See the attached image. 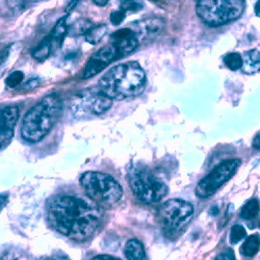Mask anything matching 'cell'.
I'll list each match as a JSON object with an SVG mask.
<instances>
[{"label":"cell","mask_w":260,"mask_h":260,"mask_svg":"<svg viewBox=\"0 0 260 260\" xmlns=\"http://www.w3.org/2000/svg\"><path fill=\"white\" fill-rule=\"evenodd\" d=\"M92 260H121V259L111 256V255H98V256H95L94 258H92Z\"/></svg>","instance_id":"30"},{"label":"cell","mask_w":260,"mask_h":260,"mask_svg":"<svg viewBox=\"0 0 260 260\" xmlns=\"http://www.w3.org/2000/svg\"><path fill=\"white\" fill-rule=\"evenodd\" d=\"M254 11H255V14H256V16L260 18V0H258V2L256 3V5H255V8H254Z\"/></svg>","instance_id":"34"},{"label":"cell","mask_w":260,"mask_h":260,"mask_svg":"<svg viewBox=\"0 0 260 260\" xmlns=\"http://www.w3.org/2000/svg\"><path fill=\"white\" fill-rule=\"evenodd\" d=\"M253 147L260 150V134H258L253 140Z\"/></svg>","instance_id":"32"},{"label":"cell","mask_w":260,"mask_h":260,"mask_svg":"<svg viewBox=\"0 0 260 260\" xmlns=\"http://www.w3.org/2000/svg\"><path fill=\"white\" fill-rule=\"evenodd\" d=\"M3 260H25V258H23L22 253L17 254L16 252H10L6 254L5 257L3 256Z\"/></svg>","instance_id":"27"},{"label":"cell","mask_w":260,"mask_h":260,"mask_svg":"<svg viewBox=\"0 0 260 260\" xmlns=\"http://www.w3.org/2000/svg\"><path fill=\"white\" fill-rule=\"evenodd\" d=\"M128 27L136 34L141 43L154 40L164 29V22L158 18H149L137 21Z\"/></svg>","instance_id":"11"},{"label":"cell","mask_w":260,"mask_h":260,"mask_svg":"<svg viewBox=\"0 0 260 260\" xmlns=\"http://www.w3.org/2000/svg\"><path fill=\"white\" fill-rule=\"evenodd\" d=\"M124 57L120 47L115 42L110 43L102 48H100L97 52H95L85 63L83 70V78H91L100 72H102L105 68H107L115 60Z\"/></svg>","instance_id":"9"},{"label":"cell","mask_w":260,"mask_h":260,"mask_svg":"<svg viewBox=\"0 0 260 260\" xmlns=\"http://www.w3.org/2000/svg\"><path fill=\"white\" fill-rule=\"evenodd\" d=\"M126 13L119 10V11H115L111 14V22L114 24V25H120L124 19L126 18Z\"/></svg>","instance_id":"24"},{"label":"cell","mask_w":260,"mask_h":260,"mask_svg":"<svg viewBox=\"0 0 260 260\" xmlns=\"http://www.w3.org/2000/svg\"><path fill=\"white\" fill-rule=\"evenodd\" d=\"M93 3L98 7H105L110 3V0H93Z\"/></svg>","instance_id":"33"},{"label":"cell","mask_w":260,"mask_h":260,"mask_svg":"<svg viewBox=\"0 0 260 260\" xmlns=\"http://www.w3.org/2000/svg\"><path fill=\"white\" fill-rule=\"evenodd\" d=\"M38 83H39V81L37 80V79H31L30 81H28V82H26L25 84H24V88H26L24 91H30V90H32L34 88H36V86L38 85Z\"/></svg>","instance_id":"29"},{"label":"cell","mask_w":260,"mask_h":260,"mask_svg":"<svg viewBox=\"0 0 260 260\" xmlns=\"http://www.w3.org/2000/svg\"><path fill=\"white\" fill-rule=\"evenodd\" d=\"M150 2H157V0H150Z\"/></svg>","instance_id":"35"},{"label":"cell","mask_w":260,"mask_h":260,"mask_svg":"<svg viewBox=\"0 0 260 260\" xmlns=\"http://www.w3.org/2000/svg\"><path fill=\"white\" fill-rule=\"evenodd\" d=\"M107 32V27L104 24H100L97 26H93L88 32L85 34V41L91 45H96L103 39V37Z\"/></svg>","instance_id":"18"},{"label":"cell","mask_w":260,"mask_h":260,"mask_svg":"<svg viewBox=\"0 0 260 260\" xmlns=\"http://www.w3.org/2000/svg\"><path fill=\"white\" fill-rule=\"evenodd\" d=\"M242 69L246 74L260 72V52L258 50L253 49L244 53Z\"/></svg>","instance_id":"13"},{"label":"cell","mask_w":260,"mask_h":260,"mask_svg":"<svg viewBox=\"0 0 260 260\" xmlns=\"http://www.w3.org/2000/svg\"><path fill=\"white\" fill-rule=\"evenodd\" d=\"M23 79H24V74H23V72H21V71H15V72L11 73V74L7 77V79H6V84H7L8 88H10V89H15V88H17L18 85L21 84V82L23 81Z\"/></svg>","instance_id":"23"},{"label":"cell","mask_w":260,"mask_h":260,"mask_svg":"<svg viewBox=\"0 0 260 260\" xmlns=\"http://www.w3.org/2000/svg\"><path fill=\"white\" fill-rule=\"evenodd\" d=\"M240 159H227L216 166L207 176L201 179L194 189L201 199L209 198L224 183L230 180L241 166Z\"/></svg>","instance_id":"8"},{"label":"cell","mask_w":260,"mask_h":260,"mask_svg":"<svg viewBox=\"0 0 260 260\" xmlns=\"http://www.w3.org/2000/svg\"><path fill=\"white\" fill-rule=\"evenodd\" d=\"M193 206L181 199H171L162 204L158 216L164 232L170 236L179 233L190 222Z\"/></svg>","instance_id":"7"},{"label":"cell","mask_w":260,"mask_h":260,"mask_svg":"<svg viewBox=\"0 0 260 260\" xmlns=\"http://www.w3.org/2000/svg\"><path fill=\"white\" fill-rule=\"evenodd\" d=\"M259 213V202L256 199L249 200L241 211V216L245 220H252Z\"/></svg>","instance_id":"19"},{"label":"cell","mask_w":260,"mask_h":260,"mask_svg":"<svg viewBox=\"0 0 260 260\" xmlns=\"http://www.w3.org/2000/svg\"><path fill=\"white\" fill-rule=\"evenodd\" d=\"M245 9V0H198L196 12L203 23L219 27L237 20Z\"/></svg>","instance_id":"4"},{"label":"cell","mask_w":260,"mask_h":260,"mask_svg":"<svg viewBox=\"0 0 260 260\" xmlns=\"http://www.w3.org/2000/svg\"><path fill=\"white\" fill-rule=\"evenodd\" d=\"M224 62L227 68L232 71H236L243 68V56L237 52H231L225 56Z\"/></svg>","instance_id":"20"},{"label":"cell","mask_w":260,"mask_h":260,"mask_svg":"<svg viewBox=\"0 0 260 260\" xmlns=\"http://www.w3.org/2000/svg\"><path fill=\"white\" fill-rule=\"evenodd\" d=\"M246 235H247V231L244 226L234 225L231 228V232H230V242L231 244L235 245L237 243H240L242 240H244Z\"/></svg>","instance_id":"22"},{"label":"cell","mask_w":260,"mask_h":260,"mask_svg":"<svg viewBox=\"0 0 260 260\" xmlns=\"http://www.w3.org/2000/svg\"><path fill=\"white\" fill-rule=\"evenodd\" d=\"M62 101L57 94H49L34 105L25 114L21 136L27 143H39L44 139L59 120Z\"/></svg>","instance_id":"3"},{"label":"cell","mask_w":260,"mask_h":260,"mask_svg":"<svg viewBox=\"0 0 260 260\" xmlns=\"http://www.w3.org/2000/svg\"><path fill=\"white\" fill-rule=\"evenodd\" d=\"M67 18H68V15L60 18L56 22L55 26L50 31V34L48 35L51 39L52 46L54 49L61 46L64 37H66L67 34L69 32V27L67 25Z\"/></svg>","instance_id":"12"},{"label":"cell","mask_w":260,"mask_h":260,"mask_svg":"<svg viewBox=\"0 0 260 260\" xmlns=\"http://www.w3.org/2000/svg\"><path fill=\"white\" fill-rule=\"evenodd\" d=\"M19 107L16 105L7 106L2 110L0 115V142L2 150L6 148L14 137V128L18 122Z\"/></svg>","instance_id":"10"},{"label":"cell","mask_w":260,"mask_h":260,"mask_svg":"<svg viewBox=\"0 0 260 260\" xmlns=\"http://www.w3.org/2000/svg\"><path fill=\"white\" fill-rule=\"evenodd\" d=\"M124 252L128 260H148L144 245L136 238L129 240L126 243Z\"/></svg>","instance_id":"14"},{"label":"cell","mask_w":260,"mask_h":260,"mask_svg":"<svg viewBox=\"0 0 260 260\" xmlns=\"http://www.w3.org/2000/svg\"><path fill=\"white\" fill-rule=\"evenodd\" d=\"M128 182L135 196L146 204L160 201L169 191L166 183L156 179L145 169H132L128 174Z\"/></svg>","instance_id":"6"},{"label":"cell","mask_w":260,"mask_h":260,"mask_svg":"<svg viewBox=\"0 0 260 260\" xmlns=\"http://www.w3.org/2000/svg\"><path fill=\"white\" fill-rule=\"evenodd\" d=\"M146 82V73L141 64L138 61H128L108 70L100 78L98 88L113 100H124L141 95Z\"/></svg>","instance_id":"2"},{"label":"cell","mask_w":260,"mask_h":260,"mask_svg":"<svg viewBox=\"0 0 260 260\" xmlns=\"http://www.w3.org/2000/svg\"><path fill=\"white\" fill-rule=\"evenodd\" d=\"M143 9L139 0H120V10L127 13H137Z\"/></svg>","instance_id":"21"},{"label":"cell","mask_w":260,"mask_h":260,"mask_svg":"<svg viewBox=\"0 0 260 260\" xmlns=\"http://www.w3.org/2000/svg\"><path fill=\"white\" fill-rule=\"evenodd\" d=\"M80 185L85 196L98 204H115L123 196V188L120 183L105 173L94 171L83 173L80 177Z\"/></svg>","instance_id":"5"},{"label":"cell","mask_w":260,"mask_h":260,"mask_svg":"<svg viewBox=\"0 0 260 260\" xmlns=\"http://www.w3.org/2000/svg\"><path fill=\"white\" fill-rule=\"evenodd\" d=\"M79 3V0H71V2L69 3V5H68V7L66 8V12H67V14H69V13H71L73 10H74V8L77 6V4Z\"/></svg>","instance_id":"31"},{"label":"cell","mask_w":260,"mask_h":260,"mask_svg":"<svg viewBox=\"0 0 260 260\" xmlns=\"http://www.w3.org/2000/svg\"><path fill=\"white\" fill-rule=\"evenodd\" d=\"M44 260H71V259L64 254H54L52 256L45 258Z\"/></svg>","instance_id":"28"},{"label":"cell","mask_w":260,"mask_h":260,"mask_svg":"<svg viewBox=\"0 0 260 260\" xmlns=\"http://www.w3.org/2000/svg\"><path fill=\"white\" fill-rule=\"evenodd\" d=\"M215 260H235V256L232 251H225L216 256Z\"/></svg>","instance_id":"26"},{"label":"cell","mask_w":260,"mask_h":260,"mask_svg":"<svg viewBox=\"0 0 260 260\" xmlns=\"http://www.w3.org/2000/svg\"><path fill=\"white\" fill-rule=\"evenodd\" d=\"M259 247H260V237L257 234H253L247 237L246 242L243 244L241 248V252L242 254L248 257H253L259 251Z\"/></svg>","instance_id":"17"},{"label":"cell","mask_w":260,"mask_h":260,"mask_svg":"<svg viewBox=\"0 0 260 260\" xmlns=\"http://www.w3.org/2000/svg\"><path fill=\"white\" fill-rule=\"evenodd\" d=\"M112 105H113V99L104 95L100 91L99 93H97L95 96L92 97L90 102L91 111L95 115H101L105 113L106 111L110 110Z\"/></svg>","instance_id":"15"},{"label":"cell","mask_w":260,"mask_h":260,"mask_svg":"<svg viewBox=\"0 0 260 260\" xmlns=\"http://www.w3.org/2000/svg\"><path fill=\"white\" fill-rule=\"evenodd\" d=\"M52 50H53V46H52L51 39L49 36H47L32 51V57L39 61H43L49 57Z\"/></svg>","instance_id":"16"},{"label":"cell","mask_w":260,"mask_h":260,"mask_svg":"<svg viewBox=\"0 0 260 260\" xmlns=\"http://www.w3.org/2000/svg\"><path fill=\"white\" fill-rule=\"evenodd\" d=\"M40 2H43V0H8V4L13 8V7H20L21 5H24V4L40 3Z\"/></svg>","instance_id":"25"},{"label":"cell","mask_w":260,"mask_h":260,"mask_svg":"<svg viewBox=\"0 0 260 260\" xmlns=\"http://www.w3.org/2000/svg\"><path fill=\"white\" fill-rule=\"evenodd\" d=\"M47 222L57 233L75 242L91 237L103 220V208L88 196L59 193L47 202Z\"/></svg>","instance_id":"1"}]
</instances>
